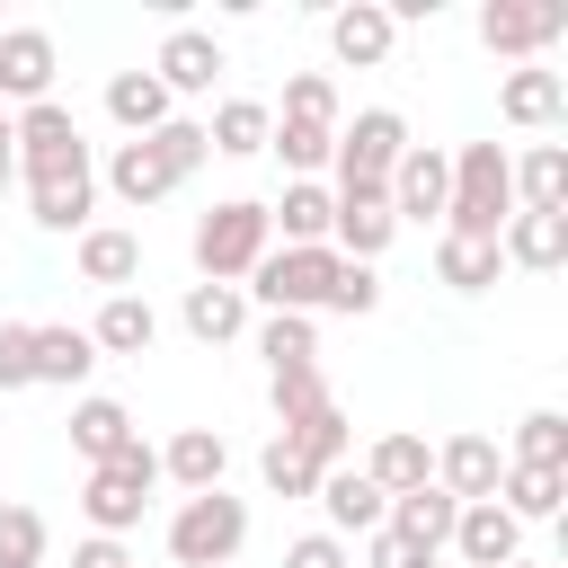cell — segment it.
<instances>
[{
	"instance_id": "6da1fadb",
	"label": "cell",
	"mask_w": 568,
	"mask_h": 568,
	"mask_svg": "<svg viewBox=\"0 0 568 568\" xmlns=\"http://www.w3.org/2000/svg\"><path fill=\"white\" fill-rule=\"evenodd\" d=\"M213 151H204V124H186V115H169L160 133H133V142H115V160H106V186L142 213V204H160V195H178L195 169H204Z\"/></svg>"
},
{
	"instance_id": "7a4b0ae2",
	"label": "cell",
	"mask_w": 568,
	"mask_h": 568,
	"mask_svg": "<svg viewBox=\"0 0 568 568\" xmlns=\"http://www.w3.org/2000/svg\"><path fill=\"white\" fill-rule=\"evenodd\" d=\"M506 222H515L506 142H462L453 151V186H444V240H497Z\"/></svg>"
},
{
	"instance_id": "3957f363",
	"label": "cell",
	"mask_w": 568,
	"mask_h": 568,
	"mask_svg": "<svg viewBox=\"0 0 568 568\" xmlns=\"http://www.w3.org/2000/svg\"><path fill=\"white\" fill-rule=\"evenodd\" d=\"M9 151H18V178H27V186L98 178V160H89V133H80V115H71V106H53V98H36V106H18V115H9Z\"/></svg>"
},
{
	"instance_id": "277c9868",
	"label": "cell",
	"mask_w": 568,
	"mask_h": 568,
	"mask_svg": "<svg viewBox=\"0 0 568 568\" xmlns=\"http://www.w3.org/2000/svg\"><path fill=\"white\" fill-rule=\"evenodd\" d=\"M266 142L284 151L293 178H320L328 151H337V80H328V71H293V80H284V115H275Z\"/></svg>"
},
{
	"instance_id": "5b68a950",
	"label": "cell",
	"mask_w": 568,
	"mask_h": 568,
	"mask_svg": "<svg viewBox=\"0 0 568 568\" xmlns=\"http://www.w3.org/2000/svg\"><path fill=\"white\" fill-rule=\"evenodd\" d=\"M266 248H275V231H266V204H248V195H231L195 222V275L204 284H248V266Z\"/></svg>"
},
{
	"instance_id": "8992f818",
	"label": "cell",
	"mask_w": 568,
	"mask_h": 568,
	"mask_svg": "<svg viewBox=\"0 0 568 568\" xmlns=\"http://www.w3.org/2000/svg\"><path fill=\"white\" fill-rule=\"evenodd\" d=\"M399 151H408V124H399L390 106H364L355 124H337V151H328L337 186H328V195H382L390 169H399Z\"/></svg>"
},
{
	"instance_id": "52a82bcc",
	"label": "cell",
	"mask_w": 568,
	"mask_h": 568,
	"mask_svg": "<svg viewBox=\"0 0 568 568\" xmlns=\"http://www.w3.org/2000/svg\"><path fill=\"white\" fill-rule=\"evenodd\" d=\"M337 248H266L257 266H248V284L240 293H257L266 311H293V320H311V311H328V284H337Z\"/></svg>"
},
{
	"instance_id": "ba28073f",
	"label": "cell",
	"mask_w": 568,
	"mask_h": 568,
	"mask_svg": "<svg viewBox=\"0 0 568 568\" xmlns=\"http://www.w3.org/2000/svg\"><path fill=\"white\" fill-rule=\"evenodd\" d=\"M151 488H160V453H151V444H133V453H115V462H98V470L80 479V515L115 541V532H133V524H142Z\"/></svg>"
},
{
	"instance_id": "9c48e42d",
	"label": "cell",
	"mask_w": 568,
	"mask_h": 568,
	"mask_svg": "<svg viewBox=\"0 0 568 568\" xmlns=\"http://www.w3.org/2000/svg\"><path fill=\"white\" fill-rule=\"evenodd\" d=\"M240 541H248V506L222 497V488H204V497H186V506L169 515V559H178V568H231Z\"/></svg>"
},
{
	"instance_id": "30bf717a",
	"label": "cell",
	"mask_w": 568,
	"mask_h": 568,
	"mask_svg": "<svg viewBox=\"0 0 568 568\" xmlns=\"http://www.w3.org/2000/svg\"><path fill=\"white\" fill-rule=\"evenodd\" d=\"M559 36H568V9H559V0H488V9H479V44L506 53L515 71L541 62Z\"/></svg>"
},
{
	"instance_id": "8fae6325",
	"label": "cell",
	"mask_w": 568,
	"mask_h": 568,
	"mask_svg": "<svg viewBox=\"0 0 568 568\" xmlns=\"http://www.w3.org/2000/svg\"><path fill=\"white\" fill-rule=\"evenodd\" d=\"M444 186H453V151H435V142H408L399 151V169H390V222H444Z\"/></svg>"
},
{
	"instance_id": "7c38bea8",
	"label": "cell",
	"mask_w": 568,
	"mask_h": 568,
	"mask_svg": "<svg viewBox=\"0 0 568 568\" xmlns=\"http://www.w3.org/2000/svg\"><path fill=\"white\" fill-rule=\"evenodd\" d=\"M497 479H506V453H497L488 435H453V444L435 453V488H444L453 506H488Z\"/></svg>"
},
{
	"instance_id": "4fadbf2b",
	"label": "cell",
	"mask_w": 568,
	"mask_h": 568,
	"mask_svg": "<svg viewBox=\"0 0 568 568\" xmlns=\"http://www.w3.org/2000/svg\"><path fill=\"white\" fill-rule=\"evenodd\" d=\"M444 550H462V568H506V559H524V524L488 497V506H462L453 515V541Z\"/></svg>"
},
{
	"instance_id": "5bb4252c",
	"label": "cell",
	"mask_w": 568,
	"mask_h": 568,
	"mask_svg": "<svg viewBox=\"0 0 568 568\" xmlns=\"http://www.w3.org/2000/svg\"><path fill=\"white\" fill-rule=\"evenodd\" d=\"M36 106L53 98V36L44 27H0V106Z\"/></svg>"
},
{
	"instance_id": "9a60e30c",
	"label": "cell",
	"mask_w": 568,
	"mask_h": 568,
	"mask_svg": "<svg viewBox=\"0 0 568 568\" xmlns=\"http://www.w3.org/2000/svg\"><path fill=\"white\" fill-rule=\"evenodd\" d=\"M390 44H399V27H390V9H382V0H346V9L328 18V53H337L346 71L390 62Z\"/></svg>"
},
{
	"instance_id": "2e32d148",
	"label": "cell",
	"mask_w": 568,
	"mask_h": 568,
	"mask_svg": "<svg viewBox=\"0 0 568 568\" xmlns=\"http://www.w3.org/2000/svg\"><path fill=\"white\" fill-rule=\"evenodd\" d=\"M390 240H399V222H390V195H337L328 248H337L346 266H373V257H382Z\"/></svg>"
},
{
	"instance_id": "e0dca14e",
	"label": "cell",
	"mask_w": 568,
	"mask_h": 568,
	"mask_svg": "<svg viewBox=\"0 0 568 568\" xmlns=\"http://www.w3.org/2000/svg\"><path fill=\"white\" fill-rule=\"evenodd\" d=\"M151 80H160L169 98H204V89L222 80V44H213L204 27H178V36L160 44V62H151Z\"/></svg>"
},
{
	"instance_id": "ac0fdd59",
	"label": "cell",
	"mask_w": 568,
	"mask_h": 568,
	"mask_svg": "<svg viewBox=\"0 0 568 568\" xmlns=\"http://www.w3.org/2000/svg\"><path fill=\"white\" fill-rule=\"evenodd\" d=\"M328 222H337V195L320 178H293L284 204H266V231H284V248H328Z\"/></svg>"
},
{
	"instance_id": "d6986e66",
	"label": "cell",
	"mask_w": 568,
	"mask_h": 568,
	"mask_svg": "<svg viewBox=\"0 0 568 568\" xmlns=\"http://www.w3.org/2000/svg\"><path fill=\"white\" fill-rule=\"evenodd\" d=\"M497 257H506V266H524V275L568 266V213H515V222L497 231Z\"/></svg>"
},
{
	"instance_id": "ffe728a7",
	"label": "cell",
	"mask_w": 568,
	"mask_h": 568,
	"mask_svg": "<svg viewBox=\"0 0 568 568\" xmlns=\"http://www.w3.org/2000/svg\"><path fill=\"white\" fill-rule=\"evenodd\" d=\"M355 470H364V479H373L382 497H408V488H426V479H435V453H426V435L390 426V435H382V444H373V453H364Z\"/></svg>"
},
{
	"instance_id": "44dd1931",
	"label": "cell",
	"mask_w": 568,
	"mask_h": 568,
	"mask_svg": "<svg viewBox=\"0 0 568 568\" xmlns=\"http://www.w3.org/2000/svg\"><path fill=\"white\" fill-rule=\"evenodd\" d=\"M320 506H328V532H382V515H390V497H382L355 462L320 470Z\"/></svg>"
},
{
	"instance_id": "7402d4cb",
	"label": "cell",
	"mask_w": 568,
	"mask_h": 568,
	"mask_svg": "<svg viewBox=\"0 0 568 568\" xmlns=\"http://www.w3.org/2000/svg\"><path fill=\"white\" fill-rule=\"evenodd\" d=\"M453 515H462V506H453V497H444V488L426 479V488H408V497H390V515H382V532H399L408 550H426V559H435V550L453 541Z\"/></svg>"
},
{
	"instance_id": "603a6c76",
	"label": "cell",
	"mask_w": 568,
	"mask_h": 568,
	"mask_svg": "<svg viewBox=\"0 0 568 568\" xmlns=\"http://www.w3.org/2000/svg\"><path fill=\"white\" fill-rule=\"evenodd\" d=\"M515 178V213H568V151L559 142H532L524 160H506Z\"/></svg>"
},
{
	"instance_id": "cb8c5ba5",
	"label": "cell",
	"mask_w": 568,
	"mask_h": 568,
	"mask_svg": "<svg viewBox=\"0 0 568 568\" xmlns=\"http://www.w3.org/2000/svg\"><path fill=\"white\" fill-rule=\"evenodd\" d=\"M133 275H142V240L115 231V222H89V231H80V284L133 293Z\"/></svg>"
},
{
	"instance_id": "d4e9b609",
	"label": "cell",
	"mask_w": 568,
	"mask_h": 568,
	"mask_svg": "<svg viewBox=\"0 0 568 568\" xmlns=\"http://www.w3.org/2000/svg\"><path fill=\"white\" fill-rule=\"evenodd\" d=\"M142 435H133V408L124 399H80L71 408V453L98 470V462H115V453H133Z\"/></svg>"
},
{
	"instance_id": "484cf974",
	"label": "cell",
	"mask_w": 568,
	"mask_h": 568,
	"mask_svg": "<svg viewBox=\"0 0 568 568\" xmlns=\"http://www.w3.org/2000/svg\"><path fill=\"white\" fill-rule=\"evenodd\" d=\"M222 462H231V444L213 426H178L169 453H160V479H178L186 497H204V488H222Z\"/></svg>"
},
{
	"instance_id": "4316f807",
	"label": "cell",
	"mask_w": 568,
	"mask_h": 568,
	"mask_svg": "<svg viewBox=\"0 0 568 568\" xmlns=\"http://www.w3.org/2000/svg\"><path fill=\"white\" fill-rule=\"evenodd\" d=\"M497 115H506V124H559V115H568V80L541 71V62H524V71H506Z\"/></svg>"
},
{
	"instance_id": "83f0119b",
	"label": "cell",
	"mask_w": 568,
	"mask_h": 568,
	"mask_svg": "<svg viewBox=\"0 0 568 568\" xmlns=\"http://www.w3.org/2000/svg\"><path fill=\"white\" fill-rule=\"evenodd\" d=\"M178 320H186V337H204V346H231V337L248 328V293H240V284H186Z\"/></svg>"
},
{
	"instance_id": "f1b7e54d",
	"label": "cell",
	"mask_w": 568,
	"mask_h": 568,
	"mask_svg": "<svg viewBox=\"0 0 568 568\" xmlns=\"http://www.w3.org/2000/svg\"><path fill=\"white\" fill-rule=\"evenodd\" d=\"M266 133H275V106H266V98H222L213 124H204V151L248 160V151H266Z\"/></svg>"
},
{
	"instance_id": "f546056e",
	"label": "cell",
	"mask_w": 568,
	"mask_h": 568,
	"mask_svg": "<svg viewBox=\"0 0 568 568\" xmlns=\"http://www.w3.org/2000/svg\"><path fill=\"white\" fill-rule=\"evenodd\" d=\"M151 337H160V311H151L142 293H106L89 346H98V355H151Z\"/></svg>"
},
{
	"instance_id": "4dcf8cb0",
	"label": "cell",
	"mask_w": 568,
	"mask_h": 568,
	"mask_svg": "<svg viewBox=\"0 0 568 568\" xmlns=\"http://www.w3.org/2000/svg\"><path fill=\"white\" fill-rule=\"evenodd\" d=\"M106 115L124 124V142H133V133H160V124H169V89H160L151 71H115V80H106Z\"/></svg>"
},
{
	"instance_id": "1f68e13d",
	"label": "cell",
	"mask_w": 568,
	"mask_h": 568,
	"mask_svg": "<svg viewBox=\"0 0 568 568\" xmlns=\"http://www.w3.org/2000/svg\"><path fill=\"white\" fill-rule=\"evenodd\" d=\"M89 364H98V346H89V328H71V320H53V328H36V382H53V390H71V382H89Z\"/></svg>"
},
{
	"instance_id": "d6a6232c",
	"label": "cell",
	"mask_w": 568,
	"mask_h": 568,
	"mask_svg": "<svg viewBox=\"0 0 568 568\" xmlns=\"http://www.w3.org/2000/svg\"><path fill=\"white\" fill-rule=\"evenodd\" d=\"M559 497H568V470H515V462H506V479H497V506H506L515 524H550Z\"/></svg>"
},
{
	"instance_id": "836d02e7",
	"label": "cell",
	"mask_w": 568,
	"mask_h": 568,
	"mask_svg": "<svg viewBox=\"0 0 568 568\" xmlns=\"http://www.w3.org/2000/svg\"><path fill=\"white\" fill-rule=\"evenodd\" d=\"M497 275H506L497 240H444L435 248V284H453V293H488Z\"/></svg>"
},
{
	"instance_id": "e575fe53",
	"label": "cell",
	"mask_w": 568,
	"mask_h": 568,
	"mask_svg": "<svg viewBox=\"0 0 568 568\" xmlns=\"http://www.w3.org/2000/svg\"><path fill=\"white\" fill-rule=\"evenodd\" d=\"M27 213H36L44 231H89V213H98V178H62V186H27Z\"/></svg>"
},
{
	"instance_id": "d590c367",
	"label": "cell",
	"mask_w": 568,
	"mask_h": 568,
	"mask_svg": "<svg viewBox=\"0 0 568 568\" xmlns=\"http://www.w3.org/2000/svg\"><path fill=\"white\" fill-rule=\"evenodd\" d=\"M515 470H568V417L559 408H532L515 426Z\"/></svg>"
},
{
	"instance_id": "8d00e7d4",
	"label": "cell",
	"mask_w": 568,
	"mask_h": 568,
	"mask_svg": "<svg viewBox=\"0 0 568 568\" xmlns=\"http://www.w3.org/2000/svg\"><path fill=\"white\" fill-rule=\"evenodd\" d=\"M257 355H266V373H284V364H320V337H311V320H293V311H266V328H257Z\"/></svg>"
},
{
	"instance_id": "74e56055",
	"label": "cell",
	"mask_w": 568,
	"mask_h": 568,
	"mask_svg": "<svg viewBox=\"0 0 568 568\" xmlns=\"http://www.w3.org/2000/svg\"><path fill=\"white\" fill-rule=\"evenodd\" d=\"M257 479H266L275 497H320V462H311V453H293L284 435H275V444L257 453Z\"/></svg>"
},
{
	"instance_id": "f35d334b",
	"label": "cell",
	"mask_w": 568,
	"mask_h": 568,
	"mask_svg": "<svg viewBox=\"0 0 568 568\" xmlns=\"http://www.w3.org/2000/svg\"><path fill=\"white\" fill-rule=\"evenodd\" d=\"M44 559V515L36 506H0V568H36Z\"/></svg>"
},
{
	"instance_id": "ab89813d",
	"label": "cell",
	"mask_w": 568,
	"mask_h": 568,
	"mask_svg": "<svg viewBox=\"0 0 568 568\" xmlns=\"http://www.w3.org/2000/svg\"><path fill=\"white\" fill-rule=\"evenodd\" d=\"M275 382V417L293 426V417H311L320 399H328V382H320V364H284V373H266Z\"/></svg>"
},
{
	"instance_id": "60d3db41",
	"label": "cell",
	"mask_w": 568,
	"mask_h": 568,
	"mask_svg": "<svg viewBox=\"0 0 568 568\" xmlns=\"http://www.w3.org/2000/svg\"><path fill=\"white\" fill-rule=\"evenodd\" d=\"M36 382V320H0V390Z\"/></svg>"
},
{
	"instance_id": "b9f144b4",
	"label": "cell",
	"mask_w": 568,
	"mask_h": 568,
	"mask_svg": "<svg viewBox=\"0 0 568 568\" xmlns=\"http://www.w3.org/2000/svg\"><path fill=\"white\" fill-rule=\"evenodd\" d=\"M382 302V275L373 266H337V284H328V311H346V320H364Z\"/></svg>"
},
{
	"instance_id": "7bdbcfd3",
	"label": "cell",
	"mask_w": 568,
	"mask_h": 568,
	"mask_svg": "<svg viewBox=\"0 0 568 568\" xmlns=\"http://www.w3.org/2000/svg\"><path fill=\"white\" fill-rule=\"evenodd\" d=\"M364 568H435L426 550H408L399 532H364Z\"/></svg>"
},
{
	"instance_id": "ee69618b",
	"label": "cell",
	"mask_w": 568,
	"mask_h": 568,
	"mask_svg": "<svg viewBox=\"0 0 568 568\" xmlns=\"http://www.w3.org/2000/svg\"><path fill=\"white\" fill-rule=\"evenodd\" d=\"M284 568H346V541H337V532H302V541L284 550Z\"/></svg>"
},
{
	"instance_id": "f6af8a7d",
	"label": "cell",
	"mask_w": 568,
	"mask_h": 568,
	"mask_svg": "<svg viewBox=\"0 0 568 568\" xmlns=\"http://www.w3.org/2000/svg\"><path fill=\"white\" fill-rule=\"evenodd\" d=\"M71 568H133V559H124V541H106V532H98V541H80V550H71Z\"/></svg>"
},
{
	"instance_id": "bcb514c9",
	"label": "cell",
	"mask_w": 568,
	"mask_h": 568,
	"mask_svg": "<svg viewBox=\"0 0 568 568\" xmlns=\"http://www.w3.org/2000/svg\"><path fill=\"white\" fill-rule=\"evenodd\" d=\"M18 178V151H9V124H0V186Z\"/></svg>"
},
{
	"instance_id": "7dc6e473",
	"label": "cell",
	"mask_w": 568,
	"mask_h": 568,
	"mask_svg": "<svg viewBox=\"0 0 568 568\" xmlns=\"http://www.w3.org/2000/svg\"><path fill=\"white\" fill-rule=\"evenodd\" d=\"M506 568H532V559H506Z\"/></svg>"
},
{
	"instance_id": "c3c4849f",
	"label": "cell",
	"mask_w": 568,
	"mask_h": 568,
	"mask_svg": "<svg viewBox=\"0 0 568 568\" xmlns=\"http://www.w3.org/2000/svg\"><path fill=\"white\" fill-rule=\"evenodd\" d=\"M0 124H9V106H0Z\"/></svg>"
}]
</instances>
